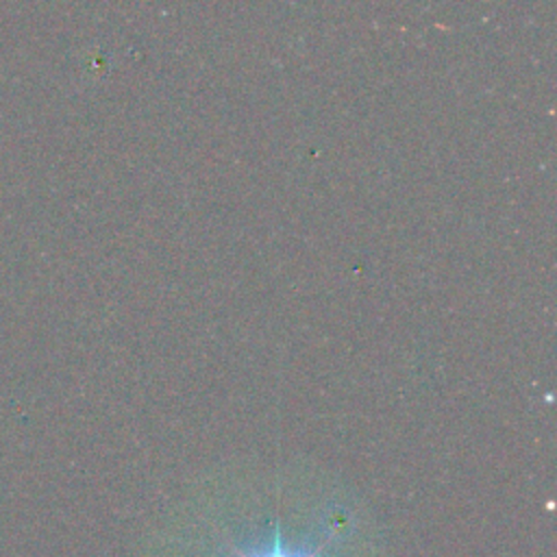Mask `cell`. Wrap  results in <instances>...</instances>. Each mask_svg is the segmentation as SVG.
Returning a JSON list of instances; mask_svg holds the SVG:
<instances>
[{
  "label": "cell",
  "instance_id": "cell-1",
  "mask_svg": "<svg viewBox=\"0 0 557 557\" xmlns=\"http://www.w3.org/2000/svg\"><path fill=\"white\" fill-rule=\"evenodd\" d=\"M324 548V542L309 548V550H300V548H292L283 542V535H281V529H276L272 533V542L268 544V548H261V550H244V548H235V557H320Z\"/></svg>",
  "mask_w": 557,
  "mask_h": 557
}]
</instances>
